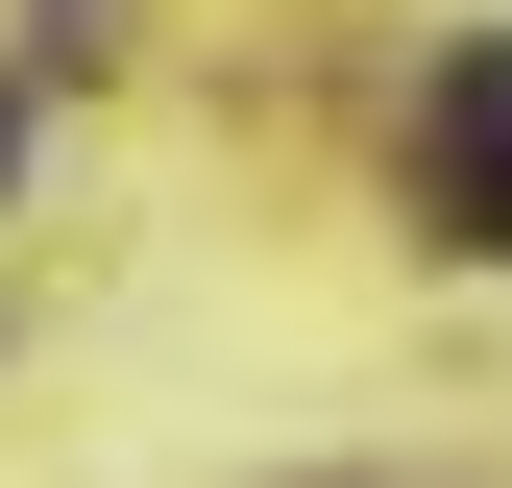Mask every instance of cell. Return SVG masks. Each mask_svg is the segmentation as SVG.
Instances as JSON below:
<instances>
[{
  "mask_svg": "<svg viewBox=\"0 0 512 488\" xmlns=\"http://www.w3.org/2000/svg\"><path fill=\"white\" fill-rule=\"evenodd\" d=\"M415 196H439V244H488V269H512V49H439V98H415Z\"/></svg>",
  "mask_w": 512,
  "mask_h": 488,
  "instance_id": "cell-1",
  "label": "cell"
},
{
  "mask_svg": "<svg viewBox=\"0 0 512 488\" xmlns=\"http://www.w3.org/2000/svg\"><path fill=\"white\" fill-rule=\"evenodd\" d=\"M0 171H25V98H0Z\"/></svg>",
  "mask_w": 512,
  "mask_h": 488,
  "instance_id": "cell-2",
  "label": "cell"
}]
</instances>
